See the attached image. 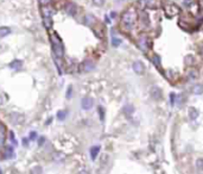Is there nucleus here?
I'll use <instances>...</instances> for the list:
<instances>
[{"instance_id": "f3484780", "label": "nucleus", "mask_w": 203, "mask_h": 174, "mask_svg": "<svg viewBox=\"0 0 203 174\" xmlns=\"http://www.w3.org/2000/svg\"><path fill=\"white\" fill-rule=\"evenodd\" d=\"M133 111H134V108L132 105H126L124 108V112L126 113V116H131L133 113Z\"/></svg>"}, {"instance_id": "4468645a", "label": "nucleus", "mask_w": 203, "mask_h": 174, "mask_svg": "<svg viewBox=\"0 0 203 174\" xmlns=\"http://www.w3.org/2000/svg\"><path fill=\"white\" fill-rule=\"evenodd\" d=\"M189 117H190L191 120H195L198 117V111L195 108H189Z\"/></svg>"}, {"instance_id": "2f4dec72", "label": "nucleus", "mask_w": 203, "mask_h": 174, "mask_svg": "<svg viewBox=\"0 0 203 174\" xmlns=\"http://www.w3.org/2000/svg\"><path fill=\"white\" fill-rule=\"evenodd\" d=\"M23 144L24 145H28V138H24L23 139Z\"/></svg>"}, {"instance_id": "9d476101", "label": "nucleus", "mask_w": 203, "mask_h": 174, "mask_svg": "<svg viewBox=\"0 0 203 174\" xmlns=\"http://www.w3.org/2000/svg\"><path fill=\"white\" fill-rule=\"evenodd\" d=\"M23 67V61L22 60H14L10 63V68L12 69H20Z\"/></svg>"}, {"instance_id": "f03ea898", "label": "nucleus", "mask_w": 203, "mask_h": 174, "mask_svg": "<svg viewBox=\"0 0 203 174\" xmlns=\"http://www.w3.org/2000/svg\"><path fill=\"white\" fill-rule=\"evenodd\" d=\"M50 42H51V46H52V51L57 57H62L64 54V48L62 41L59 39V37L57 36V33L52 32L50 35Z\"/></svg>"}, {"instance_id": "6e6552de", "label": "nucleus", "mask_w": 203, "mask_h": 174, "mask_svg": "<svg viewBox=\"0 0 203 174\" xmlns=\"http://www.w3.org/2000/svg\"><path fill=\"white\" fill-rule=\"evenodd\" d=\"M132 67H133V70L137 73V74H143L144 73V64L140 61H135Z\"/></svg>"}, {"instance_id": "f257e3e1", "label": "nucleus", "mask_w": 203, "mask_h": 174, "mask_svg": "<svg viewBox=\"0 0 203 174\" xmlns=\"http://www.w3.org/2000/svg\"><path fill=\"white\" fill-rule=\"evenodd\" d=\"M137 19H138V13L135 11V9H128L126 12H124L123 17H121V25L123 28L127 31H131L135 23H137Z\"/></svg>"}, {"instance_id": "a878e982", "label": "nucleus", "mask_w": 203, "mask_h": 174, "mask_svg": "<svg viewBox=\"0 0 203 174\" xmlns=\"http://www.w3.org/2000/svg\"><path fill=\"white\" fill-rule=\"evenodd\" d=\"M39 3L42 6H44V5H49L51 3V0H39Z\"/></svg>"}, {"instance_id": "20e7f679", "label": "nucleus", "mask_w": 203, "mask_h": 174, "mask_svg": "<svg viewBox=\"0 0 203 174\" xmlns=\"http://www.w3.org/2000/svg\"><path fill=\"white\" fill-rule=\"evenodd\" d=\"M164 11H165V15H166L167 17H175V16H178V15H179L181 9H179L176 4L169 3V4L165 5Z\"/></svg>"}, {"instance_id": "39448f33", "label": "nucleus", "mask_w": 203, "mask_h": 174, "mask_svg": "<svg viewBox=\"0 0 203 174\" xmlns=\"http://www.w3.org/2000/svg\"><path fill=\"white\" fill-rule=\"evenodd\" d=\"M138 46L140 48V50L143 51H147L148 48H150V39H148L147 36H140L138 39Z\"/></svg>"}, {"instance_id": "dca6fc26", "label": "nucleus", "mask_w": 203, "mask_h": 174, "mask_svg": "<svg viewBox=\"0 0 203 174\" xmlns=\"http://www.w3.org/2000/svg\"><path fill=\"white\" fill-rule=\"evenodd\" d=\"M11 32V29L7 28V26H1L0 28V37H6Z\"/></svg>"}, {"instance_id": "c756f323", "label": "nucleus", "mask_w": 203, "mask_h": 174, "mask_svg": "<svg viewBox=\"0 0 203 174\" xmlns=\"http://www.w3.org/2000/svg\"><path fill=\"white\" fill-rule=\"evenodd\" d=\"M44 141H45V139H44V137H40V138H39V142H38V144H39V145H42V144L44 143Z\"/></svg>"}, {"instance_id": "5701e85b", "label": "nucleus", "mask_w": 203, "mask_h": 174, "mask_svg": "<svg viewBox=\"0 0 203 174\" xmlns=\"http://www.w3.org/2000/svg\"><path fill=\"white\" fill-rule=\"evenodd\" d=\"M6 156H7V157H9V156H10V157L13 156V149L11 148V147H9V148L6 149Z\"/></svg>"}, {"instance_id": "7c9ffc66", "label": "nucleus", "mask_w": 203, "mask_h": 174, "mask_svg": "<svg viewBox=\"0 0 203 174\" xmlns=\"http://www.w3.org/2000/svg\"><path fill=\"white\" fill-rule=\"evenodd\" d=\"M30 138H31V139L36 138V132H31V133H30Z\"/></svg>"}, {"instance_id": "4be33fe9", "label": "nucleus", "mask_w": 203, "mask_h": 174, "mask_svg": "<svg viewBox=\"0 0 203 174\" xmlns=\"http://www.w3.org/2000/svg\"><path fill=\"white\" fill-rule=\"evenodd\" d=\"M120 43H121V41H120L119 38H117V37H113V38H112V44H113V46H118Z\"/></svg>"}, {"instance_id": "bb28decb", "label": "nucleus", "mask_w": 203, "mask_h": 174, "mask_svg": "<svg viewBox=\"0 0 203 174\" xmlns=\"http://www.w3.org/2000/svg\"><path fill=\"white\" fill-rule=\"evenodd\" d=\"M31 173H42V168H40V167H35V168L31 171Z\"/></svg>"}, {"instance_id": "f704fd0d", "label": "nucleus", "mask_w": 203, "mask_h": 174, "mask_svg": "<svg viewBox=\"0 0 203 174\" xmlns=\"http://www.w3.org/2000/svg\"><path fill=\"white\" fill-rule=\"evenodd\" d=\"M0 173H1V169H0Z\"/></svg>"}, {"instance_id": "473e14b6", "label": "nucleus", "mask_w": 203, "mask_h": 174, "mask_svg": "<svg viewBox=\"0 0 203 174\" xmlns=\"http://www.w3.org/2000/svg\"><path fill=\"white\" fill-rule=\"evenodd\" d=\"M1 103H3V98H1V97H0V104H1Z\"/></svg>"}, {"instance_id": "cd10ccee", "label": "nucleus", "mask_w": 203, "mask_h": 174, "mask_svg": "<svg viewBox=\"0 0 203 174\" xmlns=\"http://www.w3.org/2000/svg\"><path fill=\"white\" fill-rule=\"evenodd\" d=\"M71 90H72V87L69 86L68 87V93H67V98H70L71 97Z\"/></svg>"}, {"instance_id": "0eeeda50", "label": "nucleus", "mask_w": 203, "mask_h": 174, "mask_svg": "<svg viewBox=\"0 0 203 174\" xmlns=\"http://www.w3.org/2000/svg\"><path fill=\"white\" fill-rule=\"evenodd\" d=\"M151 97L156 100H159L161 98V90L157 86H153L151 88Z\"/></svg>"}, {"instance_id": "1a4fd4ad", "label": "nucleus", "mask_w": 203, "mask_h": 174, "mask_svg": "<svg viewBox=\"0 0 203 174\" xmlns=\"http://www.w3.org/2000/svg\"><path fill=\"white\" fill-rule=\"evenodd\" d=\"M65 155L63 153H53V155H52V159H53V161L55 162H63L64 160H65Z\"/></svg>"}, {"instance_id": "f8f14e48", "label": "nucleus", "mask_w": 203, "mask_h": 174, "mask_svg": "<svg viewBox=\"0 0 203 174\" xmlns=\"http://www.w3.org/2000/svg\"><path fill=\"white\" fill-rule=\"evenodd\" d=\"M192 92H194V94H196V96L203 94V85H201V84L195 85V86L192 87Z\"/></svg>"}, {"instance_id": "aec40b11", "label": "nucleus", "mask_w": 203, "mask_h": 174, "mask_svg": "<svg viewBox=\"0 0 203 174\" xmlns=\"http://www.w3.org/2000/svg\"><path fill=\"white\" fill-rule=\"evenodd\" d=\"M153 63H154V66H156V67H158V68H160V57L156 55V56L153 57Z\"/></svg>"}, {"instance_id": "6ab92c4d", "label": "nucleus", "mask_w": 203, "mask_h": 174, "mask_svg": "<svg viewBox=\"0 0 203 174\" xmlns=\"http://www.w3.org/2000/svg\"><path fill=\"white\" fill-rule=\"evenodd\" d=\"M65 117H67V111H59V112H57V119L63 120Z\"/></svg>"}, {"instance_id": "c85d7f7f", "label": "nucleus", "mask_w": 203, "mask_h": 174, "mask_svg": "<svg viewBox=\"0 0 203 174\" xmlns=\"http://www.w3.org/2000/svg\"><path fill=\"white\" fill-rule=\"evenodd\" d=\"M99 111H100V118H101V120H103V109L102 108H99Z\"/></svg>"}, {"instance_id": "393cba45", "label": "nucleus", "mask_w": 203, "mask_h": 174, "mask_svg": "<svg viewBox=\"0 0 203 174\" xmlns=\"http://www.w3.org/2000/svg\"><path fill=\"white\" fill-rule=\"evenodd\" d=\"M5 142V133H0V147L4 145Z\"/></svg>"}, {"instance_id": "7ed1b4c3", "label": "nucleus", "mask_w": 203, "mask_h": 174, "mask_svg": "<svg viewBox=\"0 0 203 174\" xmlns=\"http://www.w3.org/2000/svg\"><path fill=\"white\" fill-rule=\"evenodd\" d=\"M138 9L146 10V9H159L160 7V0H139L138 1Z\"/></svg>"}, {"instance_id": "2eb2a0df", "label": "nucleus", "mask_w": 203, "mask_h": 174, "mask_svg": "<svg viewBox=\"0 0 203 174\" xmlns=\"http://www.w3.org/2000/svg\"><path fill=\"white\" fill-rule=\"evenodd\" d=\"M99 151H100V145H95V147H93V148L90 149V157H92V160H95L96 159Z\"/></svg>"}, {"instance_id": "412c9836", "label": "nucleus", "mask_w": 203, "mask_h": 174, "mask_svg": "<svg viewBox=\"0 0 203 174\" xmlns=\"http://www.w3.org/2000/svg\"><path fill=\"white\" fill-rule=\"evenodd\" d=\"M196 166H197V168L203 171V159H198L197 161H196Z\"/></svg>"}, {"instance_id": "a211bd4d", "label": "nucleus", "mask_w": 203, "mask_h": 174, "mask_svg": "<svg viewBox=\"0 0 203 174\" xmlns=\"http://www.w3.org/2000/svg\"><path fill=\"white\" fill-rule=\"evenodd\" d=\"M194 62H195V58H194L192 55H188V56L185 57V64H188V66H192Z\"/></svg>"}, {"instance_id": "423d86ee", "label": "nucleus", "mask_w": 203, "mask_h": 174, "mask_svg": "<svg viewBox=\"0 0 203 174\" xmlns=\"http://www.w3.org/2000/svg\"><path fill=\"white\" fill-rule=\"evenodd\" d=\"M93 105H94V100L89 97H86L81 100V106H82L83 110H90L93 108Z\"/></svg>"}, {"instance_id": "72a5a7b5", "label": "nucleus", "mask_w": 203, "mask_h": 174, "mask_svg": "<svg viewBox=\"0 0 203 174\" xmlns=\"http://www.w3.org/2000/svg\"><path fill=\"white\" fill-rule=\"evenodd\" d=\"M189 1H190V0H184V3H187V4H188Z\"/></svg>"}, {"instance_id": "b1692460", "label": "nucleus", "mask_w": 203, "mask_h": 174, "mask_svg": "<svg viewBox=\"0 0 203 174\" xmlns=\"http://www.w3.org/2000/svg\"><path fill=\"white\" fill-rule=\"evenodd\" d=\"M93 3L98 6H102L105 4V0H93Z\"/></svg>"}, {"instance_id": "ddd939ff", "label": "nucleus", "mask_w": 203, "mask_h": 174, "mask_svg": "<svg viewBox=\"0 0 203 174\" xmlns=\"http://www.w3.org/2000/svg\"><path fill=\"white\" fill-rule=\"evenodd\" d=\"M65 10H67V12L69 13V15H75V12H76V6L74 5L72 3H68L67 4V7H65Z\"/></svg>"}, {"instance_id": "9b49d317", "label": "nucleus", "mask_w": 203, "mask_h": 174, "mask_svg": "<svg viewBox=\"0 0 203 174\" xmlns=\"http://www.w3.org/2000/svg\"><path fill=\"white\" fill-rule=\"evenodd\" d=\"M94 67H95V64H94V62L92 61V60H87V61L84 62V64H83V69L86 72H90V70L94 69Z\"/></svg>"}]
</instances>
